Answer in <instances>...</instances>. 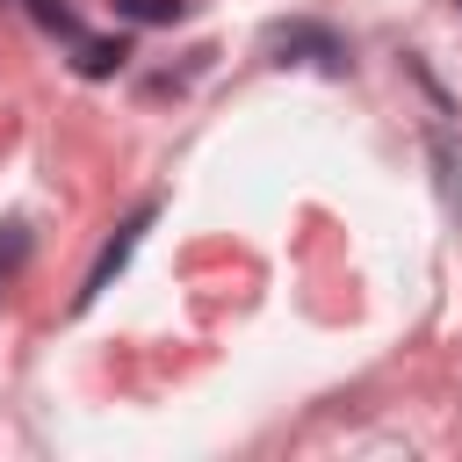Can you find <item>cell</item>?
Wrapping results in <instances>:
<instances>
[{"label":"cell","instance_id":"6da1fadb","mask_svg":"<svg viewBox=\"0 0 462 462\" xmlns=\"http://www.w3.org/2000/svg\"><path fill=\"white\" fill-rule=\"evenodd\" d=\"M152 217H159V195H144V202H137V209H130V217H123V224L101 238L94 267H87V274H79V289H72V318H79V310H94V303H101V289H108V282L130 267V253H137V238L152 231Z\"/></svg>","mask_w":462,"mask_h":462},{"label":"cell","instance_id":"5b68a950","mask_svg":"<svg viewBox=\"0 0 462 462\" xmlns=\"http://www.w3.org/2000/svg\"><path fill=\"white\" fill-rule=\"evenodd\" d=\"M22 260H29V224H22V217H7V224H0V289L22 274Z\"/></svg>","mask_w":462,"mask_h":462},{"label":"cell","instance_id":"3957f363","mask_svg":"<svg viewBox=\"0 0 462 462\" xmlns=\"http://www.w3.org/2000/svg\"><path fill=\"white\" fill-rule=\"evenodd\" d=\"M72 51H79V58H72V72H79V79H108V72H123L130 36H79Z\"/></svg>","mask_w":462,"mask_h":462},{"label":"cell","instance_id":"8992f818","mask_svg":"<svg viewBox=\"0 0 462 462\" xmlns=\"http://www.w3.org/2000/svg\"><path fill=\"white\" fill-rule=\"evenodd\" d=\"M116 14H130V22H180L188 0H116Z\"/></svg>","mask_w":462,"mask_h":462},{"label":"cell","instance_id":"7a4b0ae2","mask_svg":"<svg viewBox=\"0 0 462 462\" xmlns=\"http://www.w3.org/2000/svg\"><path fill=\"white\" fill-rule=\"evenodd\" d=\"M267 51H274V65H318V72H346L354 58H346V43L325 29V22H282V29H267Z\"/></svg>","mask_w":462,"mask_h":462},{"label":"cell","instance_id":"277c9868","mask_svg":"<svg viewBox=\"0 0 462 462\" xmlns=\"http://www.w3.org/2000/svg\"><path fill=\"white\" fill-rule=\"evenodd\" d=\"M29 7V22L36 29H51V36H65V43H79L87 29H79V14H72V0H22Z\"/></svg>","mask_w":462,"mask_h":462}]
</instances>
